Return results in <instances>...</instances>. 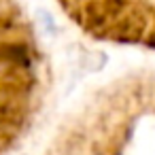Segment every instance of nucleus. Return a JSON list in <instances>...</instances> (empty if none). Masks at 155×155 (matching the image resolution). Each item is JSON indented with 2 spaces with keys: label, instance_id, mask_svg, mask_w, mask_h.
<instances>
[{
  "label": "nucleus",
  "instance_id": "obj_1",
  "mask_svg": "<svg viewBox=\"0 0 155 155\" xmlns=\"http://www.w3.org/2000/svg\"><path fill=\"white\" fill-rule=\"evenodd\" d=\"M94 155H102V153H94Z\"/></svg>",
  "mask_w": 155,
  "mask_h": 155
}]
</instances>
